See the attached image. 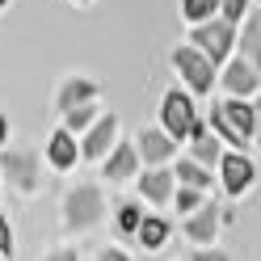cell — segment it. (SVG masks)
<instances>
[{
  "label": "cell",
  "mask_w": 261,
  "mask_h": 261,
  "mask_svg": "<svg viewBox=\"0 0 261 261\" xmlns=\"http://www.w3.org/2000/svg\"><path fill=\"white\" fill-rule=\"evenodd\" d=\"M177 177L186 181V190H202V186H211V181H206V173L194 165V160H181V165H177Z\"/></svg>",
  "instance_id": "e0dca14e"
},
{
  "label": "cell",
  "mask_w": 261,
  "mask_h": 261,
  "mask_svg": "<svg viewBox=\"0 0 261 261\" xmlns=\"http://www.w3.org/2000/svg\"><path fill=\"white\" fill-rule=\"evenodd\" d=\"M0 5H5V0H0Z\"/></svg>",
  "instance_id": "1f68e13d"
},
{
  "label": "cell",
  "mask_w": 261,
  "mask_h": 261,
  "mask_svg": "<svg viewBox=\"0 0 261 261\" xmlns=\"http://www.w3.org/2000/svg\"><path fill=\"white\" fill-rule=\"evenodd\" d=\"M89 118H93V114H89V106L68 110V130H85V126H89Z\"/></svg>",
  "instance_id": "603a6c76"
},
{
  "label": "cell",
  "mask_w": 261,
  "mask_h": 261,
  "mask_svg": "<svg viewBox=\"0 0 261 261\" xmlns=\"http://www.w3.org/2000/svg\"><path fill=\"white\" fill-rule=\"evenodd\" d=\"M89 97H93V85H85V80H72V85L63 89V97H59V106H63V110H76L80 101H89Z\"/></svg>",
  "instance_id": "4fadbf2b"
},
{
  "label": "cell",
  "mask_w": 261,
  "mask_h": 261,
  "mask_svg": "<svg viewBox=\"0 0 261 261\" xmlns=\"http://www.w3.org/2000/svg\"><path fill=\"white\" fill-rule=\"evenodd\" d=\"M215 9H219V0H186V17H190V21H202V17H211Z\"/></svg>",
  "instance_id": "d6986e66"
},
{
  "label": "cell",
  "mask_w": 261,
  "mask_h": 261,
  "mask_svg": "<svg viewBox=\"0 0 261 261\" xmlns=\"http://www.w3.org/2000/svg\"><path fill=\"white\" fill-rule=\"evenodd\" d=\"M68 215L80 223V215H97V194H85V190H76L72 194V202H68Z\"/></svg>",
  "instance_id": "5bb4252c"
},
{
  "label": "cell",
  "mask_w": 261,
  "mask_h": 261,
  "mask_svg": "<svg viewBox=\"0 0 261 261\" xmlns=\"http://www.w3.org/2000/svg\"><path fill=\"white\" fill-rule=\"evenodd\" d=\"M139 152L148 156L152 165H160V160H169V152H173V143H169L165 135H152V130H148V135L139 139Z\"/></svg>",
  "instance_id": "9c48e42d"
},
{
  "label": "cell",
  "mask_w": 261,
  "mask_h": 261,
  "mask_svg": "<svg viewBox=\"0 0 261 261\" xmlns=\"http://www.w3.org/2000/svg\"><path fill=\"white\" fill-rule=\"evenodd\" d=\"M51 160H55L59 169H68L72 160H76V143H72V135H68V130H59V135L51 139Z\"/></svg>",
  "instance_id": "30bf717a"
},
{
  "label": "cell",
  "mask_w": 261,
  "mask_h": 261,
  "mask_svg": "<svg viewBox=\"0 0 261 261\" xmlns=\"http://www.w3.org/2000/svg\"><path fill=\"white\" fill-rule=\"evenodd\" d=\"M169 186H173V177L169 173H148L143 177V194H148V198H169Z\"/></svg>",
  "instance_id": "2e32d148"
},
{
  "label": "cell",
  "mask_w": 261,
  "mask_h": 261,
  "mask_svg": "<svg viewBox=\"0 0 261 261\" xmlns=\"http://www.w3.org/2000/svg\"><path fill=\"white\" fill-rule=\"evenodd\" d=\"M194 156H198L202 165H215V160H219V148H215L211 139H194Z\"/></svg>",
  "instance_id": "44dd1931"
},
{
  "label": "cell",
  "mask_w": 261,
  "mask_h": 261,
  "mask_svg": "<svg viewBox=\"0 0 261 261\" xmlns=\"http://www.w3.org/2000/svg\"><path fill=\"white\" fill-rule=\"evenodd\" d=\"M223 186L227 190H232V194H240L244 186H249L253 181V165H249V160H244V156H223Z\"/></svg>",
  "instance_id": "5b68a950"
},
{
  "label": "cell",
  "mask_w": 261,
  "mask_h": 261,
  "mask_svg": "<svg viewBox=\"0 0 261 261\" xmlns=\"http://www.w3.org/2000/svg\"><path fill=\"white\" fill-rule=\"evenodd\" d=\"M130 169H135V152L130 148H118L110 156V165H106V177H126Z\"/></svg>",
  "instance_id": "9a60e30c"
},
{
  "label": "cell",
  "mask_w": 261,
  "mask_h": 261,
  "mask_svg": "<svg viewBox=\"0 0 261 261\" xmlns=\"http://www.w3.org/2000/svg\"><path fill=\"white\" fill-rule=\"evenodd\" d=\"M51 261H76V253H55Z\"/></svg>",
  "instance_id": "f1b7e54d"
},
{
  "label": "cell",
  "mask_w": 261,
  "mask_h": 261,
  "mask_svg": "<svg viewBox=\"0 0 261 261\" xmlns=\"http://www.w3.org/2000/svg\"><path fill=\"white\" fill-rule=\"evenodd\" d=\"M97 261H126V257H122V253H101Z\"/></svg>",
  "instance_id": "83f0119b"
},
{
  "label": "cell",
  "mask_w": 261,
  "mask_h": 261,
  "mask_svg": "<svg viewBox=\"0 0 261 261\" xmlns=\"http://www.w3.org/2000/svg\"><path fill=\"white\" fill-rule=\"evenodd\" d=\"M5 169L13 177H21V186H34V169H30V156H9L5 160Z\"/></svg>",
  "instance_id": "ac0fdd59"
},
{
  "label": "cell",
  "mask_w": 261,
  "mask_h": 261,
  "mask_svg": "<svg viewBox=\"0 0 261 261\" xmlns=\"http://www.w3.org/2000/svg\"><path fill=\"white\" fill-rule=\"evenodd\" d=\"M219 114H223V122L232 126L244 143H249V135L257 130V114H253L249 106H244V101H227V106H219Z\"/></svg>",
  "instance_id": "277c9868"
},
{
  "label": "cell",
  "mask_w": 261,
  "mask_h": 261,
  "mask_svg": "<svg viewBox=\"0 0 261 261\" xmlns=\"http://www.w3.org/2000/svg\"><path fill=\"white\" fill-rule=\"evenodd\" d=\"M240 13H244V0H223V21H227V25H232Z\"/></svg>",
  "instance_id": "cb8c5ba5"
},
{
  "label": "cell",
  "mask_w": 261,
  "mask_h": 261,
  "mask_svg": "<svg viewBox=\"0 0 261 261\" xmlns=\"http://www.w3.org/2000/svg\"><path fill=\"white\" fill-rule=\"evenodd\" d=\"M165 236H169V223H165V219H143V223H139V240L148 244V249L165 244Z\"/></svg>",
  "instance_id": "7c38bea8"
},
{
  "label": "cell",
  "mask_w": 261,
  "mask_h": 261,
  "mask_svg": "<svg viewBox=\"0 0 261 261\" xmlns=\"http://www.w3.org/2000/svg\"><path fill=\"white\" fill-rule=\"evenodd\" d=\"M215 227H219V206H202L198 219L186 223V232H190L194 240H211V236H215Z\"/></svg>",
  "instance_id": "52a82bcc"
},
{
  "label": "cell",
  "mask_w": 261,
  "mask_h": 261,
  "mask_svg": "<svg viewBox=\"0 0 261 261\" xmlns=\"http://www.w3.org/2000/svg\"><path fill=\"white\" fill-rule=\"evenodd\" d=\"M244 55H249V63L261 72V17L249 21V34H244Z\"/></svg>",
  "instance_id": "8fae6325"
},
{
  "label": "cell",
  "mask_w": 261,
  "mask_h": 261,
  "mask_svg": "<svg viewBox=\"0 0 261 261\" xmlns=\"http://www.w3.org/2000/svg\"><path fill=\"white\" fill-rule=\"evenodd\" d=\"M223 85L232 89V93H240V97H244V93H253V89H257V68H253L249 59H240V63H232V68H227Z\"/></svg>",
  "instance_id": "8992f818"
},
{
  "label": "cell",
  "mask_w": 261,
  "mask_h": 261,
  "mask_svg": "<svg viewBox=\"0 0 261 261\" xmlns=\"http://www.w3.org/2000/svg\"><path fill=\"white\" fill-rule=\"evenodd\" d=\"M194 42H198L211 59H223L227 51H232V25H227V21H219V25H198Z\"/></svg>",
  "instance_id": "3957f363"
},
{
  "label": "cell",
  "mask_w": 261,
  "mask_h": 261,
  "mask_svg": "<svg viewBox=\"0 0 261 261\" xmlns=\"http://www.w3.org/2000/svg\"><path fill=\"white\" fill-rule=\"evenodd\" d=\"M173 63H177V72L190 80V89H194V93H206L211 85H215V72H211V63H206L198 51H186V46H181V51L173 55Z\"/></svg>",
  "instance_id": "7a4b0ae2"
},
{
  "label": "cell",
  "mask_w": 261,
  "mask_h": 261,
  "mask_svg": "<svg viewBox=\"0 0 261 261\" xmlns=\"http://www.w3.org/2000/svg\"><path fill=\"white\" fill-rule=\"evenodd\" d=\"M0 143H5V118H0Z\"/></svg>",
  "instance_id": "f546056e"
},
{
  "label": "cell",
  "mask_w": 261,
  "mask_h": 261,
  "mask_svg": "<svg viewBox=\"0 0 261 261\" xmlns=\"http://www.w3.org/2000/svg\"><path fill=\"white\" fill-rule=\"evenodd\" d=\"M165 130L177 139H202V122L194 118V106H190V97L186 93H169L165 97Z\"/></svg>",
  "instance_id": "6da1fadb"
},
{
  "label": "cell",
  "mask_w": 261,
  "mask_h": 261,
  "mask_svg": "<svg viewBox=\"0 0 261 261\" xmlns=\"http://www.w3.org/2000/svg\"><path fill=\"white\" fill-rule=\"evenodd\" d=\"M177 206H181V211H194V206H198V194H194V190H177Z\"/></svg>",
  "instance_id": "d4e9b609"
},
{
  "label": "cell",
  "mask_w": 261,
  "mask_h": 261,
  "mask_svg": "<svg viewBox=\"0 0 261 261\" xmlns=\"http://www.w3.org/2000/svg\"><path fill=\"white\" fill-rule=\"evenodd\" d=\"M194 261H227L223 253H194Z\"/></svg>",
  "instance_id": "4316f807"
},
{
  "label": "cell",
  "mask_w": 261,
  "mask_h": 261,
  "mask_svg": "<svg viewBox=\"0 0 261 261\" xmlns=\"http://www.w3.org/2000/svg\"><path fill=\"white\" fill-rule=\"evenodd\" d=\"M114 126H118L114 118H101V122H97V126L89 130V139H85V156H101V152L110 148V139H114Z\"/></svg>",
  "instance_id": "ba28073f"
},
{
  "label": "cell",
  "mask_w": 261,
  "mask_h": 261,
  "mask_svg": "<svg viewBox=\"0 0 261 261\" xmlns=\"http://www.w3.org/2000/svg\"><path fill=\"white\" fill-rule=\"evenodd\" d=\"M139 223H143V219H139L135 206H122V211H118V227H122V232H139Z\"/></svg>",
  "instance_id": "7402d4cb"
},
{
  "label": "cell",
  "mask_w": 261,
  "mask_h": 261,
  "mask_svg": "<svg viewBox=\"0 0 261 261\" xmlns=\"http://www.w3.org/2000/svg\"><path fill=\"white\" fill-rule=\"evenodd\" d=\"M211 126H215V135H223L227 143H236V148H244V139H240V135H236V130H232V126H227V122H223V114H219V106H215V110H211Z\"/></svg>",
  "instance_id": "ffe728a7"
},
{
  "label": "cell",
  "mask_w": 261,
  "mask_h": 261,
  "mask_svg": "<svg viewBox=\"0 0 261 261\" xmlns=\"http://www.w3.org/2000/svg\"><path fill=\"white\" fill-rule=\"evenodd\" d=\"M13 249V236H9V223H5V215H0V253H9Z\"/></svg>",
  "instance_id": "484cf974"
},
{
  "label": "cell",
  "mask_w": 261,
  "mask_h": 261,
  "mask_svg": "<svg viewBox=\"0 0 261 261\" xmlns=\"http://www.w3.org/2000/svg\"><path fill=\"white\" fill-rule=\"evenodd\" d=\"M257 126H261V114H257Z\"/></svg>",
  "instance_id": "4dcf8cb0"
}]
</instances>
